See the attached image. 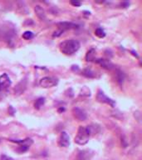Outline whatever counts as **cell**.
Listing matches in <instances>:
<instances>
[{
    "label": "cell",
    "mask_w": 142,
    "mask_h": 160,
    "mask_svg": "<svg viewBox=\"0 0 142 160\" xmlns=\"http://www.w3.org/2000/svg\"><path fill=\"white\" fill-rule=\"evenodd\" d=\"M44 103H45V99L44 98H39V99L36 100L34 103V108L36 109H40L41 107H43V105L44 104Z\"/></svg>",
    "instance_id": "9a60e30c"
},
{
    "label": "cell",
    "mask_w": 142,
    "mask_h": 160,
    "mask_svg": "<svg viewBox=\"0 0 142 160\" xmlns=\"http://www.w3.org/2000/svg\"><path fill=\"white\" fill-rule=\"evenodd\" d=\"M116 80H117V83L120 84V85H122L124 83V80H125V74L124 73L121 71V70H116Z\"/></svg>",
    "instance_id": "7c38bea8"
},
{
    "label": "cell",
    "mask_w": 142,
    "mask_h": 160,
    "mask_svg": "<svg viewBox=\"0 0 142 160\" xmlns=\"http://www.w3.org/2000/svg\"><path fill=\"white\" fill-rule=\"evenodd\" d=\"M71 4L73 5V6H75V7H79V6H81L82 3L78 2V1H71Z\"/></svg>",
    "instance_id": "7402d4cb"
},
{
    "label": "cell",
    "mask_w": 142,
    "mask_h": 160,
    "mask_svg": "<svg viewBox=\"0 0 142 160\" xmlns=\"http://www.w3.org/2000/svg\"><path fill=\"white\" fill-rule=\"evenodd\" d=\"M72 113H73L75 119H77L78 121H84L87 118L86 112L79 108H74L72 109Z\"/></svg>",
    "instance_id": "52a82bcc"
},
{
    "label": "cell",
    "mask_w": 142,
    "mask_h": 160,
    "mask_svg": "<svg viewBox=\"0 0 142 160\" xmlns=\"http://www.w3.org/2000/svg\"><path fill=\"white\" fill-rule=\"evenodd\" d=\"M96 99L98 102L100 103H107V104L111 105V107H114L116 104V102L112 99H109L107 96H105V94L103 93L101 90H99L98 93H97L96 95Z\"/></svg>",
    "instance_id": "277c9868"
},
{
    "label": "cell",
    "mask_w": 142,
    "mask_h": 160,
    "mask_svg": "<svg viewBox=\"0 0 142 160\" xmlns=\"http://www.w3.org/2000/svg\"><path fill=\"white\" fill-rule=\"evenodd\" d=\"M80 43L76 39H67L60 43V51L65 55H72L79 50Z\"/></svg>",
    "instance_id": "6da1fadb"
},
{
    "label": "cell",
    "mask_w": 142,
    "mask_h": 160,
    "mask_svg": "<svg viewBox=\"0 0 142 160\" xmlns=\"http://www.w3.org/2000/svg\"><path fill=\"white\" fill-rule=\"evenodd\" d=\"M0 160H13V159L12 158H10V157L4 154V155H1V157H0Z\"/></svg>",
    "instance_id": "44dd1931"
},
{
    "label": "cell",
    "mask_w": 142,
    "mask_h": 160,
    "mask_svg": "<svg viewBox=\"0 0 142 160\" xmlns=\"http://www.w3.org/2000/svg\"><path fill=\"white\" fill-rule=\"evenodd\" d=\"M34 11L36 15L38 18L42 21H45L47 19V15H46V12L44 10V8L40 6V5H36L34 8Z\"/></svg>",
    "instance_id": "8fae6325"
},
{
    "label": "cell",
    "mask_w": 142,
    "mask_h": 160,
    "mask_svg": "<svg viewBox=\"0 0 142 160\" xmlns=\"http://www.w3.org/2000/svg\"><path fill=\"white\" fill-rule=\"evenodd\" d=\"M95 35L100 38H103L105 36V33L102 29L99 28V29H96V31H95Z\"/></svg>",
    "instance_id": "e0dca14e"
},
{
    "label": "cell",
    "mask_w": 142,
    "mask_h": 160,
    "mask_svg": "<svg viewBox=\"0 0 142 160\" xmlns=\"http://www.w3.org/2000/svg\"><path fill=\"white\" fill-rule=\"evenodd\" d=\"M58 144L60 147H64L66 148L70 145V138L67 134L66 132H62L60 134L59 140H58Z\"/></svg>",
    "instance_id": "8992f818"
},
{
    "label": "cell",
    "mask_w": 142,
    "mask_h": 160,
    "mask_svg": "<svg viewBox=\"0 0 142 160\" xmlns=\"http://www.w3.org/2000/svg\"><path fill=\"white\" fill-rule=\"evenodd\" d=\"M134 117L135 118V119L137 120L138 122H140L141 120V113L139 110H136L134 113Z\"/></svg>",
    "instance_id": "d6986e66"
},
{
    "label": "cell",
    "mask_w": 142,
    "mask_h": 160,
    "mask_svg": "<svg viewBox=\"0 0 142 160\" xmlns=\"http://www.w3.org/2000/svg\"><path fill=\"white\" fill-rule=\"evenodd\" d=\"M11 85V80L7 74L0 75V90L7 89Z\"/></svg>",
    "instance_id": "ba28073f"
},
{
    "label": "cell",
    "mask_w": 142,
    "mask_h": 160,
    "mask_svg": "<svg viewBox=\"0 0 142 160\" xmlns=\"http://www.w3.org/2000/svg\"><path fill=\"white\" fill-rule=\"evenodd\" d=\"M90 136L91 135L89 133L87 128L80 126L78 131H77V136L74 139V142L78 145H85L88 143Z\"/></svg>",
    "instance_id": "7a4b0ae2"
},
{
    "label": "cell",
    "mask_w": 142,
    "mask_h": 160,
    "mask_svg": "<svg viewBox=\"0 0 142 160\" xmlns=\"http://www.w3.org/2000/svg\"><path fill=\"white\" fill-rule=\"evenodd\" d=\"M95 57H96V50L94 49H91L86 55V60L87 62L95 61Z\"/></svg>",
    "instance_id": "4fadbf2b"
},
{
    "label": "cell",
    "mask_w": 142,
    "mask_h": 160,
    "mask_svg": "<svg viewBox=\"0 0 142 160\" xmlns=\"http://www.w3.org/2000/svg\"><path fill=\"white\" fill-rule=\"evenodd\" d=\"M95 62L100 64L103 68L111 70L114 68V64L108 59H103V58H99V59H95Z\"/></svg>",
    "instance_id": "30bf717a"
},
{
    "label": "cell",
    "mask_w": 142,
    "mask_h": 160,
    "mask_svg": "<svg viewBox=\"0 0 142 160\" xmlns=\"http://www.w3.org/2000/svg\"><path fill=\"white\" fill-rule=\"evenodd\" d=\"M57 26L58 27V29L62 31V32L66 30L78 29V25L74 23H72V22H60V23L57 24Z\"/></svg>",
    "instance_id": "5b68a950"
},
{
    "label": "cell",
    "mask_w": 142,
    "mask_h": 160,
    "mask_svg": "<svg viewBox=\"0 0 142 160\" xmlns=\"http://www.w3.org/2000/svg\"><path fill=\"white\" fill-rule=\"evenodd\" d=\"M33 36H34V33L31 31H26V32H24L23 33V35H22V37H23V39L25 40H30V39H32L33 38Z\"/></svg>",
    "instance_id": "2e32d148"
},
{
    "label": "cell",
    "mask_w": 142,
    "mask_h": 160,
    "mask_svg": "<svg viewBox=\"0 0 142 160\" xmlns=\"http://www.w3.org/2000/svg\"><path fill=\"white\" fill-rule=\"evenodd\" d=\"M58 80L57 78L54 77H50V76H46L41 78L39 81V85L43 88H52L56 85H57Z\"/></svg>",
    "instance_id": "3957f363"
},
{
    "label": "cell",
    "mask_w": 142,
    "mask_h": 160,
    "mask_svg": "<svg viewBox=\"0 0 142 160\" xmlns=\"http://www.w3.org/2000/svg\"><path fill=\"white\" fill-rule=\"evenodd\" d=\"M62 33H63L62 31H61V30L58 29L57 31H56V32L53 33V34H52V36H53V37H59V36L62 35Z\"/></svg>",
    "instance_id": "ffe728a7"
},
{
    "label": "cell",
    "mask_w": 142,
    "mask_h": 160,
    "mask_svg": "<svg viewBox=\"0 0 142 160\" xmlns=\"http://www.w3.org/2000/svg\"><path fill=\"white\" fill-rule=\"evenodd\" d=\"M26 88H27V80L24 78V79H22L20 82L16 85V87L14 88V94L17 95V96L21 95L26 90Z\"/></svg>",
    "instance_id": "9c48e42d"
},
{
    "label": "cell",
    "mask_w": 142,
    "mask_h": 160,
    "mask_svg": "<svg viewBox=\"0 0 142 160\" xmlns=\"http://www.w3.org/2000/svg\"><path fill=\"white\" fill-rule=\"evenodd\" d=\"M82 74L84 75L85 77L89 78H94L96 77V74L94 71H92L90 68H85L82 71Z\"/></svg>",
    "instance_id": "5bb4252c"
},
{
    "label": "cell",
    "mask_w": 142,
    "mask_h": 160,
    "mask_svg": "<svg viewBox=\"0 0 142 160\" xmlns=\"http://www.w3.org/2000/svg\"><path fill=\"white\" fill-rule=\"evenodd\" d=\"M91 95V91L87 87H84L80 92V96H85V97H89Z\"/></svg>",
    "instance_id": "ac0fdd59"
}]
</instances>
